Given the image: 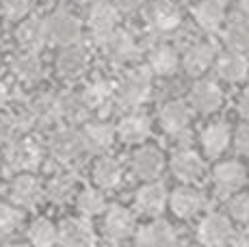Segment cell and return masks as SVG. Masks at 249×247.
Here are the masks:
<instances>
[{
    "label": "cell",
    "mask_w": 249,
    "mask_h": 247,
    "mask_svg": "<svg viewBox=\"0 0 249 247\" xmlns=\"http://www.w3.org/2000/svg\"><path fill=\"white\" fill-rule=\"evenodd\" d=\"M236 111H238V115H241L243 120L249 124V91H245L243 96H238V100H236Z\"/></svg>",
    "instance_id": "45"
},
{
    "label": "cell",
    "mask_w": 249,
    "mask_h": 247,
    "mask_svg": "<svg viewBox=\"0 0 249 247\" xmlns=\"http://www.w3.org/2000/svg\"><path fill=\"white\" fill-rule=\"evenodd\" d=\"M33 9V0H0V13L11 22H22Z\"/></svg>",
    "instance_id": "40"
},
{
    "label": "cell",
    "mask_w": 249,
    "mask_h": 247,
    "mask_svg": "<svg viewBox=\"0 0 249 247\" xmlns=\"http://www.w3.org/2000/svg\"><path fill=\"white\" fill-rule=\"evenodd\" d=\"M232 143L238 154L249 156V124L247 122L236 128V132L232 135Z\"/></svg>",
    "instance_id": "41"
},
{
    "label": "cell",
    "mask_w": 249,
    "mask_h": 247,
    "mask_svg": "<svg viewBox=\"0 0 249 247\" xmlns=\"http://www.w3.org/2000/svg\"><path fill=\"white\" fill-rule=\"evenodd\" d=\"M48 154L61 165H74L87 152L83 145V137L76 126H56L48 137Z\"/></svg>",
    "instance_id": "3"
},
{
    "label": "cell",
    "mask_w": 249,
    "mask_h": 247,
    "mask_svg": "<svg viewBox=\"0 0 249 247\" xmlns=\"http://www.w3.org/2000/svg\"><path fill=\"white\" fill-rule=\"evenodd\" d=\"M16 137H18V130H16V124H13V117L7 115V113H0V148H4Z\"/></svg>",
    "instance_id": "42"
},
{
    "label": "cell",
    "mask_w": 249,
    "mask_h": 247,
    "mask_svg": "<svg viewBox=\"0 0 249 247\" xmlns=\"http://www.w3.org/2000/svg\"><path fill=\"white\" fill-rule=\"evenodd\" d=\"M167 206L180 219H193L206 208V195L199 189H195L193 184H182V187L174 189L169 193Z\"/></svg>",
    "instance_id": "16"
},
{
    "label": "cell",
    "mask_w": 249,
    "mask_h": 247,
    "mask_svg": "<svg viewBox=\"0 0 249 247\" xmlns=\"http://www.w3.org/2000/svg\"><path fill=\"white\" fill-rule=\"evenodd\" d=\"M214 56H217V48L213 44L195 41L180 56V65L184 68V72L189 76H202L204 72H208L213 68Z\"/></svg>",
    "instance_id": "29"
},
{
    "label": "cell",
    "mask_w": 249,
    "mask_h": 247,
    "mask_svg": "<svg viewBox=\"0 0 249 247\" xmlns=\"http://www.w3.org/2000/svg\"><path fill=\"white\" fill-rule=\"evenodd\" d=\"M228 217L236 223H249V193H234L228 197Z\"/></svg>",
    "instance_id": "39"
},
{
    "label": "cell",
    "mask_w": 249,
    "mask_h": 247,
    "mask_svg": "<svg viewBox=\"0 0 249 247\" xmlns=\"http://www.w3.org/2000/svg\"><path fill=\"white\" fill-rule=\"evenodd\" d=\"M169 169L176 176V180H180L182 184H197L206 176L204 159L191 148L176 150L169 160Z\"/></svg>",
    "instance_id": "14"
},
{
    "label": "cell",
    "mask_w": 249,
    "mask_h": 247,
    "mask_svg": "<svg viewBox=\"0 0 249 247\" xmlns=\"http://www.w3.org/2000/svg\"><path fill=\"white\" fill-rule=\"evenodd\" d=\"M26 239L31 247H56V226L48 217H37L26 230Z\"/></svg>",
    "instance_id": "37"
},
{
    "label": "cell",
    "mask_w": 249,
    "mask_h": 247,
    "mask_svg": "<svg viewBox=\"0 0 249 247\" xmlns=\"http://www.w3.org/2000/svg\"><path fill=\"white\" fill-rule=\"evenodd\" d=\"M22 211L11 202H0V239L16 234L18 228L22 226Z\"/></svg>",
    "instance_id": "38"
},
{
    "label": "cell",
    "mask_w": 249,
    "mask_h": 247,
    "mask_svg": "<svg viewBox=\"0 0 249 247\" xmlns=\"http://www.w3.org/2000/svg\"><path fill=\"white\" fill-rule=\"evenodd\" d=\"M238 13L249 20V0H238Z\"/></svg>",
    "instance_id": "47"
},
{
    "label": "cell",
    "mask_w": 249,
    "mask_h": 247,
    "mask_svg": "<svg viewBox=\"0 0 249 247\" xmlns=\"http://www.w3.org/2000/svg\"><path fill=\"white\" fill-rule=\"evenodd\" d=\"M115 135L128 145H143L152 135V122L139 111H128L115 126Z\"/></svg>",
    "instance_id": "20"
},
{
    "label": "cell",
    "mask_w": 249,
    "mask_h": 247,
    "mask_svg": "<svg viewBox=\"0 0 249 247\" xmlns=\"http://www.w3.org/2000/svg\"><path fill=\"white\" fill-rule=\"evenodd\" d=\"M145 24L159 37L171 35L182 24V11L174 0H152L145 9Z\"/></svg>",
    "instance_id": "7"
},
{
    "label": "cell",
    "mask_w": 249,
    "mask_h": 247,
    "mask_svg": "<svg viewBox=\"0 0 249 247\" xmlns=\"http://www.w3.org/2000/svg\"><path fill=\"white\" fill-rule=\"evenodd\" d=\"M48 44H54L59 48L71 44H80L83 39V22L68 9H56L46 18Z\"/></svg>",
    "instance_id": "4"
},
{
    "label": "cell",
    "mask_w": 249,
    "mask_h": 247,
    "mask_svg": "<svg viewBox=\"0 0 249 247\" xmlns=\"http://www.w3.org/2000/svg\"><path fill=\"white\" fill-rule=\"evenodd\" d=\"M193 20L204 33H217L226 26V4L221 0H199L193 7Z\"/></svg>",
    "instance_id": "32"
},
{
    "label": "cell",
    "mask_w": 249,
    "mask_h": 247,
    "mask_svg": "<svg viewBox=\"0 0 249 247\" xmlns=\"http://www.w3.org/2000/svg\"><path fill=\"white\" fill-rule=\"evenodd\" d=\"M98 46H100V50L104 52V56L115 65H128L141 56V48H139L135 35L119 26L115 28L111 35L104 37Z\"/></svg>",
    "instance_id": "5"
},
{
    "label": "cell",
    "mask_w": 249,
    "mask_h": 247,
    "mask_svg": "<svg viewBox=\"0 0 249 247\" xmlns=\"http://www.w3.org/2000/svg\"><path fill=\"white\" fill-rule=\"evenodd\" d=\"M191 120H193V108L184 100H169L160 106L159 122L160 128L167 132V137H174L178 132L189 130Z\"/></svg>",
    "instance_id": "23"
},
{
    "label": "cell",
    "mask_w": 249,
    "mask_h": 247,
    "mask_svg": "<svg viewBox=\"0 0 249 247\" xmlns=\"http://www.w3.org/2000/svg\"><path fill=\"white\" fill-rule=\"evenodd\" d=\"M130 172L143 182L159 180L165 172V154L156 145H139L130 156Z\"/></svg>",
    "instance_id": "10"
},
{
    "label": "cell",
    "mask_w": 249,
    "mask_h": 247,
    "mask_svg": "<svg viewBox=\"0 0 249 247\" xmlns=\"http://www.w3.org/2000/svg\"><path fill=\"white\" fill-rule=\"evenodd\" d=\"M124 165L119 159L115 156H108V154H102L95 159L93 167H91V180L93 184L100 189V191H115V189L122 187L124 182Z\"/></svg>",
    "instance_id": "22"
},
{
    "label": "cell",
    "mask_w": 249,
    "mask_h": 247,
    "mask_svg": "<svg viewBox=\"0 0 249 247\" xmlns=\"http://www.w3.org/2000/svg\"><path fill=\"white\" fill-rule=\"evenodd\" d=\"M0 247H28V245H24V243H4Z\"/></svg>",
    "instance_id": "48"
},
{
    "label": "cell",
    "mask_w": 249,
    "mask_h": 247,
    "mask_svg": "<svg viewBox=\"0 0 249 247\" xmlns=\"http://www.w3.org/2000/svg\"><path fill=\"white\" fill-rule=\"evenodd\" d=\"M199 143H202V152L208 159H219L232 143V130L226 122H213L202 130Z\"/></svg>",
    "instance_id": "33"
},
{
    "label": "cell",
    "mask_w": 249,
    "mask_h": 247,
    "mask_svg": "<svg viewBox=\"0 0 249 247\" xmlns=\"http://www.w3.org/2000/svg\"><path fill=\"white\" fill-rule=\"evenodd\" d=\"M230 247H249V228H243V230H238V232L234 230Z\"/></svg>",
    "instance_id": "44"
},
{
    "label": "cell",
    "mask_w": 249,
    "mask_h": 247,
    "mask_svg": "<svg viewBox=\"0 0 249 247\" xmlns=\"http://www.w3.org/2000/svg\"><path fill=\"white\" fill-rule=\"evenodd\" d=\"M111 4L117 9L119 13H126V16H130V13H137L139 9L143 7V0H113Z\"/></svg>",
    "instance_id": "43"
},
{
    "label": "cell",
    "mask_w": 249,
    "mask_h": 247,
    "mask_svg": "<svg viewBox=\"0 0 249 247\" xmlns=\"http://www.w3.org/2000/svg\"><path fill=\"white\" fill-rule=\"evenodd\" d=\"M54 68L63 80H78L89 70V50L83 44L65 46L56 54Z\"/></svg>",
    "instance_id": "17"
},
{
    "label": "cell",
    "mask_w": 249,
    "mask_h": 247,
    "mask_svg": "<svg viewBox=\"0 0 249 247\" xmlns=\"http://www.w3.org/2000/svg\"><path fill=\"white\" fill-rule=\"evenodd\" d=\"M145 63H147L145 70L152 76H171L180 68V54L171 44L159 41V44H154L147 50Z\"/></svg>",
    "instance_id": "25"
},
{
    "label": "cell",
    "mask_w": 249,
    "mask_h": 247,
    "mask_svg": "<svg viewBox=\"0 0 249 247\" xmlns=\"http://www.w3.org/2000/svg\"><path fill=\"white\" fill-rule=\"evenodd\" d=\"M214 191L221 197H230L238 193L247 182V169L238 160H221L213 169Z\"/></svg>",
    "instance_id": "15"
},
{
    "label": "cell",
    "mask_w": 249,
    "mask_h": 247,
    "mask_svg": "<svg viewBox=\"0 0 249 247\" xmlns=\"http://www.w3.org/2000/svg\"><path fill=\"white\" fill-rule=\"evenodd\" d=\"M28 113L33 115L35 122V130H54L61 124V113H59V93L52 91H39L35 93L26 102Z\"/></svg>",
    "instance_id": "11"
},
{
    "label": "cell",
    "mask_w": 249,
    "mask_h": 247,
    "mask_svg": "<svg viewBox=\"0 0 249 247\" xmlns=\"http://www.w3.org/2000/svg\"><path fill=\"white\" fill-rule=\"evenodd\" d=\"M71 2H76V4H91L93 0H71Z\"/></svg>",
    "instance_id": "49"
},
{
    "label": "cell",
    "mask_w": 249,
    "mask_h": 247,
    "mask_svg": "<svg viewBox=\"0 0 249 247\" xmlns=\"http://www.w3.org/2000/svg\"><path fill=\"white\" fill-rule=\"evenodd\" d=\"M234 236V221L226 212H206L197 226V241L202 247H230Z\"/></svg>",
    "instance_id": "6"
},
{
    "label": "cell",
    "mask_w": 249,
    "mask_h": 247,
    "mask_svg": "<svg viewBox=\"0 0 249 247\" xmlns=\"http://www.w3.org/2000/svg\"><path fill=\"white\" fill-rule=\"evenodd\" d=\"M2 150L4 167L13 174H33L44 163V148L31 135H18Z\"/></svg>",
    "instance_id": "2"
},
{
    "label": "cell",
    "mask_w": 249,
    "mask_h": 247,
    "mask_svg": "<svg viewBox=\"0 0 249 247\" xmlns=\"http://www.w3.org/2000/svg\"><path fill=\"white\" fill-rule=\"evenodd\" d=\"M16 41L26 52H41L48 44L44 18H24L16 28Z\"/></svg>",
    "instance_id": "28"
},
{
    "label": "cell",
    "mask_w": 249,
    "mask_h": 247,
    "mask_svg": "<svg viewBox=\"0 0 249 247\" xmlns=\"http://www.w3.org/2000/svg\"><path fill=\"white\" fill-rule=\"evenodd\" d=\"M226 44H228V50H234V52H241L245 54L249 52V20L243 16H236L226 24Z\"/></svg>",
    "instance_id": "36"
},
{
    "label": "cell",
    "mask_w": 249,
    "mask_h": 247,
    "mask_svg": "<svg viewBox=\"0 0 249 247\" xmlns=\"http://www.w3.org/2000/svg\"><path fill=\"white\" fill-rule=\"evenodd\" d=\"M102 230L111 243H122L128 241L137 232V217L130 208L122 206V204H113L104 211Z\"/></svg>",
    "instance_id": "9"
},
{
    "label": "cell",
    "mask_w": 249,
    "mask_h": 247,
    "mask_svg": "<svg viewBox=\"0 0 249 247\" xmlns=\"http://www.w3.org/2000/svg\"><path fill=\"white\" fill-rule=\"evenodd\" d=\"M78 193V178L74 172H59L44 184V199L54 206H63L71 202Z\"/></svg>",
    "instance_id": "30"
},
{
    "label": "cell",
    "mask_w": 249,
    "mask_h": 247,
    "mask_svg": "<svg viewBox=\"0 0 249 247\" xmlns=\"http://www.w3.org/2000/svg\"><path fill=\"white\" fill-rule=\"evenodd\" d=\"M167 199H169V193H167L165 184L159 182V180H152V182H145L143 187L137 189L135 206H137L139 212H143V215L159 217L167 208Z\"/></svg>",
    "instance_id": "24"
},
{
    "label": "cell",
    "mask_w": 249,
    "mask_h": 247,
    "mask_svg": "<svg viewBox=\"0 0 249 247\" xmlns=\"http://www.w3.org/2000/svg\"><path fill=\"white\" fill-rule=\"evenodd\" d=\"M214 74L219 76L226 83H243L249 74V61L245 54L234 50H226V52H217L214 56Z\"/></svg>",
    "instance_id": "26"
},
{
    "label": "cell",
    "mask_w": 249,
    "mask_h": 247,
    "mask_svg": "<svg viewBox=\"0 0 249 247\" xmlns=\"http://www.w3.org/2000/svg\"><path fill=\"white\" fill-rule=\"evenodd\" d=\"M56 243L59 247H93V226L85 217H68L56 226Z\"/></svg>",
    "instance_id": "13"
},
{
    "label": "cell",
    "mask_w": 249,
    "mask_h": 247,
    "mask_svg": "<svg viewBox=\"0 0 249 247\" xmlns=\"http://www.w3.org/2000/svg\"><path fill=\"white\" fill-rule=\"evenodd\" d=\"M11 72L20 83H26V85L39 83L44 78V61H41L39 52L20 50L18 54H13Z\"/></svg>",
    "instance_id": "34"
},
{
    "label": "cell",
    "mask_w": 249,
    "mask_h": 247,
    "mask_svg": "<svg viewBox=\"0 0 249 247\" xmlns=\"http://www.w3.org/2000/svg\"><path fill=\"white\" fill-rule=\"evenodd\" d=\"M74 199H76V211H78L80 217H85V219H93V217H98V215H104V211L108 208L107 195H104V191H100L98 187L80 189Z\"/></svg>",
    "instance_id": "35"
},
{
    "label": "cell",
    "mask_w": 249,
    "mask_h": 247,
    "mask_svg": "<svg viewBox=\"0 0 249 247\" xmlns=\"http://www.w3.org/2000/svg\"><path fill=\"white\" fill-rule=\"evenodd\" d=\"M93 247H113L111 243H102V245H93Z\"/></svg>",
    "instance_id": "50"
},
{
    "label": "cell",
    "mask_w": 249,
    "mask_h": 247,
    "mask_svg": "<svg viewBox=\"0 0 249 247\" xmlns=\"http://www.w3.org/2000/svg\"><path fill=\"white\" fill-rule=\"evenodd\" d=\"M9 98H11V93H9V87L0 80V111H2L4 106L9 104Z\"/></svg>",
    "instance_id": "46"
},
{
    "label": "cell",
    "mask_w": 249,
    "mask_h": 247,
    "mask_svg": "<svg viewBox=\"0 0 249 247\" xmlns=\"http://www.w3.org/2000/svg\"><path fill=\"white\" fill-rule=\"evenodd\" d=\"M223 100H226V93L219 87V83L202 78L191 87L189 106L193 111L202 113V115H213V113H217L223 106Z\"/></svg>",
    "instance_id": "18"
},
{
    "label": "cell",
    "mask_w": 249,
    "mask_h": 247,
    "mask_svg": "<svg viewBox=\"0 0 249 247\" xmlns=\"http://www.w3.org/2000/svg\"><path fill=\"white\" fill-rule=\"evenodd\" d=\"M78 130H80V137H83V145L87 154H98V156L107 154L113 148L115 139H117L115 126L107 120H89Z\"/></svg>",
    "instance_id": "12"
},
{
    "label": "cell",
    "mask_w": 249,
    "mask_h": 247,
    "mask_svg": "<svg viewBox=\"0 0 249 247\" xmlns=\"http://www.w3.org/2000/svg\"><path fill=\"white\" fill-rule=\"evenodd\" d=\"M59 113L61 122H65V126H83L85 122L91 120V111L85 102L80 91H61L59 93Z\"/></svg>",
    "instance_id": "31"
},
{
    "label": "cell",
    "mask_w": 249,
    "mask_h": 247,
    "mask_svg": "<svg viewBox=\"0 0 249 247\" xmlns=\"http://www.w3.org/2000/svg\"><path fill=\"white\" fill-rule=\"evenodd\" d=\"M152 89H154L152 74L145 68L128 70L115 83V106H119L122 111H137L150 100Z\"/></svg>",
    "instance_id": "1"
},
{
    "label": "cell",
    "mask_w": 249,
    "mask_h": 247,
    "mask_svg": "<svg viewBox=\"0 0 249 247\" xmlns=\"http://www.w3.org/2000/svg\"><path fill=\"white\" fill-rule=\"evenodd\" d=\"M80 93H83L85 102H87L91 115L93 113H107L111 106H115V83L104 78V76L87 83Z\"/></svg>",
    "instance_id": "27"
},
{
    "label": "cell",
    "mask_w": 249,
    "mask_h": 247,
    "mask_svg": "<svg viewBox=\"0 0 249 247\" xmlns=\"http://www.w3.org/2000/svg\"><path fill=\"white\" fill-rule=\"evenodd\" d=\"M137 247H178V232L165 219L147 221L135 232Z\"/></svg>",
    "instance_id": "21"
},
{
    "label": "cell",
    "mask_w": 249,
    "mask_h": 247,
    "mask_svg": "<svg viewBox=\"0 0 249 247\" xmlns=\"http://www.w3.org/2000/svg\"><path fill=\"white\" fill-rule=\"evenodd\" d=\"M87 26H89L93 41L100 44L104 37L111 35L115 28L119 26V11L111 2H107V0L91 2L89 13H87Z\"/></svg>",
    "instance_id": "19"
},
{
    "label": "cell",
    "mask_w": 249,
    "mask_h": 247,
    "mask_svg": "<svg viewBox=\"0 0 249 247\" xmlns=\"http://www.w3.org/2000/svg\"><path fill=\"white\" fill-rule=\"evenodd\" d=\"M9 199L20 211H33L44 199V184L35 174H16L9 184Z\"/></svg>",
    "instance_id": "8"
}]
</instances>
